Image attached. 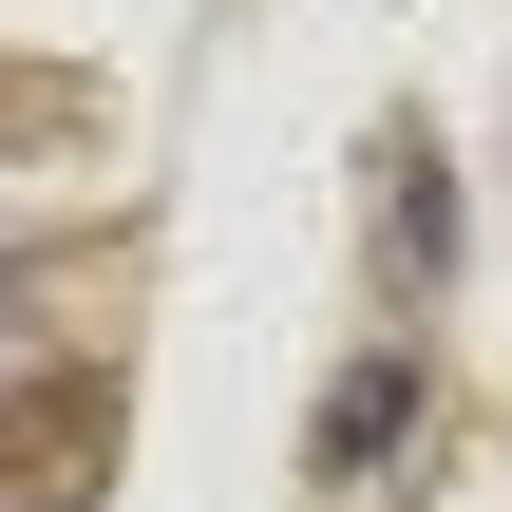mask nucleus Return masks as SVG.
<instances>
[{"label": "nucleus", "mask_w": 512, "mask_h": 512, "mask_svg": "<svg viewBox=\"0 0 512 512\" xmlns=\"http://www.w3.org/2000/svg\"><path fill=\"white\" fill-rule=\"evenodd\" d=\"M380 247H399V266H456V190H437V152H399V190H380Z\"/></svg>", "instance_id": "f03ea898"}, {"label": "nucleus", "mask_w": 512, "mask_h": 512, "mask_svg": "<svg viewBox=\"0 0 512 512\" xmlns=\"http://www.w3.org/2000/svg\"><path fill=\"white\" fill-rule=\"evenodd\" d=\"M399 437H418V361H361V380L323 399V494H380Z\"/></svg>", "instance_id": "f257e3e1"}]
</instances>
